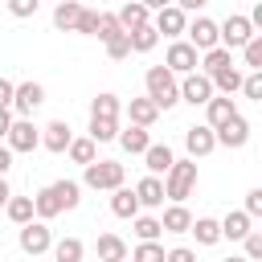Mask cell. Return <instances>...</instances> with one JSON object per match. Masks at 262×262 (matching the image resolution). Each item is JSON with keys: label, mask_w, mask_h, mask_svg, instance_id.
<instances>
[{"label": "cell", "mask_w": 262, "mask_h": 262, "mask_svg": "<svg viewBox=\"0 0 262 262\" xmlns=\"http://www.w3.org/2000/svg\"><path fill=\"white\" fill-rule=\"evenodd\" d=\"M143 86H147V98H151L160 111H172V106L180 102V82H176V74H172L168 66H151V70L143 74Z\"/></svg>", "instance_id": "obj_1"}, {"label": "cell", "mask_w": 262, "mask_h": 262, "mask_svg": "<svg viewBox=\"0 0 262 262\" xmlns=\"http://www.w3.org/2000/svg\"><path fill=\"white\" fill-rule=\"evenodd\" d=\"M123 180H127V168L115 164V160H90V164H82V184L94 188V192H111Z\"/></svg>", "instance_id": "obj_2"}, {"label": "cell", "mask_w": 262, "mask_h": 262, "mask_svg": "<svg viewBox=\"0 0 262 262\" xmlns=\"http://www.w3.org/2000/svg\"><path fill=\"white\" fill-rule=\"evenodd\" d=\"M196 188V160H172L164 172V201H188Z\"/></svg>", "instance_id": "obj_3"}, {"label": "cell", "mask_w": 262, "mask_h": 262, "mask_svg": "<svg viewBox=\"0 0 262 262\" xmlns=\"http://www.w3.org/2000/svg\"><path fill=\"white\" fill-rule=\"evenodd\" d=\"M254 33H258V29L250 25V16H242V12H229V16L217 25V45H225V49L233 53V49H242V45H246Z\"/></svg>", "instance_id": "obj_4"}, {"label": "cell", "mask_w": 262, "mask_h": 262, "mask_svg": "<svg viewBox=\"0 0 262 262\" xmlns=\"http://www.w3.org/2000/svg\"><path fill=\"white\" fill-rule=\"evenodd\" d=\"M16 242H20V250H25L29 258H41V254H49L53 233H49V225H45V221H37V217H33V221H25V225H20V237H16Z\"/></svg>", "instance_id": "obj_5"}, {"label": "cell", "mask_w": 262, "mask_h": 262, "mask_svg": "<svg viewBox=\"0 0 262 262\" xmlns=\"http://www.w3.org/2000/svg\"><path fill=\"white\" fill-rule=\"evenodd\" d=\"M41 102H45V86H41V82H16V86H12V102H8V111H16L20 119H29Z\"/></svg>", "instance_id": "obj_6"}, {"label": "cell", "mask_w": 262, "mask_h": 262, "mask_svg": "<svg viewBox=\"0 0 262 262\" xmlns=\"http://www.w3.org/2000/svg\"><path fill=\"white\" fill-rule=\"evenodd\" d=\"M4 143H8V151H37L41 147V131L33 127V119H12Z\"/></svg>", "instance_id": "obj_7"}, {"label": "cell", "mask_w": 262, "mask_h": 262, "mask_svg": "<svg viewBox=\"0 0 262 262\" xmlns=\"http://www.w3.org/2000/svg\"><path fill=\"white\" fill-rule=\"evenodd\" d=\"M196 61H201V53H196L184 37H176V41L168 45V53H164V66H168L176 78H180V74H192V70H196Z\"/></svg>", "instance_id": "obj_8"}, {"label": "cell", "mask_w": 262, "mask_h": 262, "mask_svg": "<svg viewBox=\"0 0 262 262\" xmlns=\"http://www.w3.org/2000/svg\"><path fill=\"white\" fill-rule=\"evenodd\" d=\"M217 90H213V82L201 74V70H192V74H180V102H192V106H205L209 98H213Z\"/></svg>", "instance_id": "obj_9"}, {"label": "cell", "mask_w": 262, "mask_h": 262, "mask_svg": "<svg viewBox=\"0 0 262 262\" xmlns=\"http://www.w3.org/2000/svg\"><path fill=\"white\" fill-rule=\"evenodd\" d=\"M184 41H188L196 53L213 49V45H217V20H209V16H196V20H188V25H184Z\"/></svg>", "instance_id": "obj_10"}, {"label": "cell", "mask_w": 262, "mask_h": 262, "mask_svg": "<svg viewBox=\"0 0 262 262\" xmlns=\"http://www.w3.org/2000/svg\"><path fill=\"white\" fill-rule=\"evenodd\" d=\"M184 25H188V12H180L176 4H164V8L156 12V20H151V29H156V33H164L168 41L184 37Z\"/></svg>", "instance_id": "obj_11"}, {"label": "cell", "mask_w": 262, "mask_h": 262, "mask_svg": "<svg viewBox=\"0 0 262 262\" xmlns=\"http://www.w3.org/2000/svg\"><path fill=\"white\" fill-rule=\"evenodd\" d=\"M213 135H217V147H246L250 143V123L242 115H233L221 127H213Z\"/></svg>", "instance_id": "obj_12"}, {"label": "cell", "mask_w": 262, "mask_h": 262, "mask_svg": "<svg viewBox=\"0 0 262 262\" xmlns=\"http://www.w3.org/2000/svg\"><path fill=\"white\" fill-rule=\"evenodd\" d=\"M184 147H188V160H201V156H209V151L217 147V135H213V127H209V123H196V127H188V131H184Z\"/></svg>", "instance_id": "obj_13"}, {"label": "cell", "mask_w": 262, "mask_h": 262, "mask_svg": "<svg viewBox=\"0 0 262 262\" xmlns=\"http://www.w3.org/2000/svg\"><path fill=\"white\" fill-rule=\"evenodd\" d=\"M70 139H74V131H70L66 119H53L49 127H41V147H45V151H57V156H61V151L70 147Z\"/></svg>", "instance_id": "obj_14"}, {"label": "cell", "mask_w": 262, "mask_h": 262, "mask_svg": "<svg viewBox=\"0 0 262 262\" xmlns=\"http://www.w3.org/2000/svg\"><path fill=\"white\" fill-rule=\"evenodd\" d=\"M135 201H139V209H160V205H164V180L147 172V176L135 184Z\"/></svg>", "instance_id": "obj_15"}, {"label": "cell", "mask_w": 262, "mask_h": 262, "mask_svg": "<svg viewBox=\"0 0 262 262\" xmlns=\"http://www.w3.org/2000/svg\"><path fill=\"white\" fill-rule=\"evenodd\" d=\"M237 115V102L229 98V94H213L209 102H205V123L209 127H221L225 119H233Z\"/></svg>", "instance_id": "obj_16"}, {"label": "cell", "mask_w": 262, "mask_h": 262, "mask_svg": "<svg viewBox=\"0 0 262 262\" xmlns=\"http://www.w3.org/2000/svg\"><path fill=\"white\" fill-rule=\"evenodd\" d=\"M221 225V237H229V242H242L250 229H254V217L246 213V209H233V213H225V221H217Z\"/></svg>", "instance_id": "obj_17"}, {"label": "cell", "mask_w": 262, "mask_h": 262, "mask_svg": "<svg viewBox=\"0 0 262 262\" xmlns=\"http://www.w3.org/2000/svg\"><path fill=\"white\" fill-rule=\"evenodd\" d=\"M115 139H119V147H123L127 156H143V147L151 143L147 127H135V123H131V127H119V135H115Z\"/></svg>", "instance_id": "obj_18"}, {"label": "cell", "mask_w": 262, "mask_h": 262, "mask_svg": "<svg viewBox=\"0 0 262 262\" xmlns=\"http://www.w3.org/2000/svg\"><path fill=\"white\" fill-rule=\"evenodd\" d=\"M172 160H176V156H172L168 143H147V147H143V164H147L151 176H164V172L172 168Z\"/></svg>", "instance_id": "obj_19"}, {"label": "cell", "mask_w": 262, "mask_h": 262, "mask_svg": "<svg viewBox=\"0 0 262 262\" xmlns=\"http://www.w3.org/2000/svg\"><path fill=\"white\" fill-rule=\"evenodd\" d=\"M160 225H164V233H188V225H192V213L184 209V201H172V205L164 209Z\"/></svg>", "instance_id": "obj_20"}, {"label": "cell", "mask_w": 262, "mask_h": 262, "mask_svg": "<svg viewBox=\"0 0 262 262\" xmlns=\"http://www.w3.org/2000/svg\"><path fill=\"white\" fill-rule=\"evenodd\" d=\"M94 250H98V262H127V242L119 233H98Z\"/></svg>", "instance_id": "obj_21"}, {"label": "cell", "mask_w": 262, "mask_h": 262, "mask_svg": "<svg viewBox=\"0 0 262 262\" xmlns=\"http://www.w3.org/2000/svg\"><path fill=\"white\" fill-rule=\"evenodd\" d=\"M225 66H233V53H229L225 45L205 49V53H201V61H196V70H201L205 78H213V74H217V70H225Z\"/></svg>", "instance_id": "obj_22"}, {"label": "cell", "mask_w": 262, "mask_h": 262, "mask_svg": "<svg viewBox=\"0 0 262 262\" xmlns=\"http://www.w3.org/2000/svg\"><path fill=\"white\" fill-rule=\"evenodd\" d=\"M111 213L115 217H123V221H131L135 213H139V201H135V188H111Z\"/></svg>", "instance_id": "obj_23"}, {"label": "cell", "mask_w": 262, "mask_h": 262, "mask_svg": "<svg viewBox=\"0 0 262 262\" xmlns=\"http://www.w3.org/2000/svg\"><path fill=\"white\" fill-rule=\"evenodd\" d=\"M78 12H82V0H57V8H53V29H57V33H74Z\"/></svg>", "instance_id": "obj_24"}, {"label": "cell", "mask_w": 262, "mask_h": 262, "mask_svg": "<svg viewBox=\"0 0 262 262\" xmlns=\"http://www.w3.org/2000/svg\"><path fill=\"white\" fill-rule=\"evenodd\" d=\"M127 115H131V123H135V127H151V123L160 119V106L143 94V98H131V102H127Z\"/></svg>", "instance_id": "obj_25"}, {"label": "cell", "mask_w": 262, "mask_h": 262, "mask_svg": "<svg viewBox=\"0 0 262 262\" xmlns=\"http://www.w3.org/2000/svg\"><path fill=\"white\" fill-rule=\"evenodd\" d=\"M57 213H61V201H57V192L45 184V188L33 196V217H37V221H53Z\"/></svg>", "instance_id": "obj_26"}, {"label": "cell", "mask_w": 262, "mask_h": 262, "mask_svg": "<svg viewBox=\"0 0 262 262\" xmlns=\"http://www.w3.org/2000/svg\"><path fill=\"white\" fill-rule=\"evenodd\" d=\"M188 233L196 237V246H217V242H221V225H217L213 217H192Z\"/></svg>", "instance_id": "obj_27"}, {"label": "cell", "mask_w": 262, "mask_h": 262, "mask_svg": "<svg viewBox=\"0 0 262 262\" xmlns=\"http://www.w3.org/2000/svg\"><path fill=\"white\" fill-rule=\"evenodd\" d=\"M115 16H119V25H123V33H131V29H139V25H147V20H151V12H147V8L139 4V0H131V4H123V8L115 12Z\"/></svg>", "instance_id": "obj_28"}, {"label": "cell", "mask_w": 262, "mask_h": 262, "mask_svg": "<svg viewBox=\"0 0 262 262\" xmlns=\"http://www.w3.org/2000/svg\"><path fill=\"white\" fill-rule=\"evenodd\" d=\"M127 41H131V53H151V49L160 45V33H156V29H151V20H147V25L131 29V33H127Z\"/></svg>", "instance_id": "obj_29"}, {"label": "cell", "mask_w": 262, "mask_h": 262, "mask_svg": "<svg viewBox=\"0 0 262 262\" xmlns=\"http://www.w3.org/2000/svg\"><path fill=\"white\" fill-rule=\"evenodd\" d=\"M49 250H53V262H82V258H86L82 237H61V242H53Z\"/></svg>", "instance_id": "obj_30"}, {"label": "cell", "mask_w": 262, "mask_h": 262, "mask_svg": "<svg viewBox=\"0 0 262 262\" xmlns=\"http://www.w3.org/2000/svg\"><path fill=\"white\" fill-rule=\"evenodd\" d=\"M49 188L57 192V201H61V213H66V209H78V205H82V184H78V180H53Z\"/></svg>", "instance_id": "obj_31"}, {"label": "cell", "mask_w": 262, "mask_h": 262, "mask_svg": "<svg viewBox=\"0 0 262 262\" xmlns=\"http://www.w3.org/2000/svg\"><path fill=\"white\" fill-rule=\"evenodd\" d=\"M66 156H70L74 164H90V160H98V143H94L90 135H82V139H70Z\"/></svg>", "instance_id": "obj_32"}, {"label": "cell", "mask_w": 262, "mask_h": 262, "mask_svg": "<svg viewBox=\"0 0 262 262\" xmlns=\"http://www.w3.org/2000/svg\"><path fill=\"white\" fill-rule=\"evenodd\" d=\"M4 213H8V221H16V225H25V221H33V196H8L4 201Z\"/></svg>", "instance_id": "obj_33"}, {"label": "cell", "mask_w": 262, "mask_h": 262, "mask_svg": "<svg viewBox=\"0 0 262 262\" xmlns=\"http://www.w3.org/2000/svg\"><path fill=\"white\" fill-rule=\"evenodd\" d=\"M94 143H111L115 135H119V119H98V115H90V131H86Z\"/></svg>", "instance_id": "obj_34"}, {"label": "cell", "mask_w": 262, "mask_h": 262, "mask_svg": "<svg viewBox=\"0 0 262 262\" xmlns=\"http://www.w3.org/2000/svg\"><path fill=\"white\" fill-rule=\"evenodd\" d=\"M209 82H213V90H221V94H233V90L242 86V74H237V66H225V70H217Z\"/></svg>", "instance_id": "obj_35"}, {"label": "cell", "mask_w": 262, "mask_h": 262, "mask_svg": "<svg viewBox=\"0 0 262 262\" xmlns=\"http://www.w3.org/2000/svg\"><path fill=\"white\" fill-rule=\"evenodd\" d=\"M119 111H123L119 94H98V98L90 102V115H98V119H119Z\"/></svg>", "instance_id": "obj_36"}, {"label": "cell", "mask_w": 262, "mask_h": 262, "mask_svg": "<svg viewBox=\"0 0 262 262\" xmlns=\"http://www.w3.org/2000/svg\"><path fill=\"white\" fill-rule=\"evenodd\" d=\"M131 221H135V237H139V242H156V237L164 233V225H160V217H139V213H135Z\"/></svg>", "instance_id": "obj_37"}, {"label": "cell", "mask_w": 262, "mask_h": 262, "mask_svg": "<svg viewBox=\"0 0 262 262\" xmlns=\"http://www.w3.org/2000/svg\"><path fill=\"white\" fill-rule=\"evenodd\" d=\"M131 262H164V246L160 242H139L135 250H127Z\"/></svg>", "instance_id": "obj_38"}, {"label": "cell", "mask_w": 262, "mask_h": 262, "mask_svg": "<svg viewBox=\"0 0 262 262\" xmlns=\"http://www.w3.org/2000/svg\"><path fill=\"white\" fill-rule=\"evenodd\" d=\"M115 33H123V25H119V16H115V12H98V25H94V37H98V41H111Z\"/></svg>", "instance_id": "obj_39"}, {"label": "cell", "mask_w": 262, "mask_h": 262, "mask_svg": "<svg viewBox=\"0 0 262 262\" xmlns=\"http://www.w3.org/2000/svg\"><path fill=\"white\" fill-rule=\"evenodd\" d=\"M242 61H246L250 70H262V33H254V37L242 45Z\"/></svg>", "instance_id": "obj_40"}, {"label": "cell", "mask_w": 262, "mask_h": 262, "mask_svg": "<svg viewBox=\"0 0 262 262\" xmlns=\"http://www.w3.org/2000/svg\"><path fill=\"white\" fill-rule=\"evenodd\" d=\"M250 102H262V70H250V74H242V86H237Z\"/></svg>", "instance_id": "obj_41"}, {"label": "cell", "mask_w": 262, "mask_h": 262, "mask_svg": "<svg viewBox=\"0 0 262 262\" xmlns=\"http://www.w3.org/2000/svg\"><path fill=\"white\" fill-rule=\"evenodd\" d=\"M106 45V57H115V61H123V57H131V41H127V33H115L111 41H102Z\"/></svg>", "instance_id": "obj_42"}, {"label": "cell", "mask_w": 262, "mask_h": 262, "mask_svg": "<svg viewBox=\"0 0 262 262\" xmlns=\"http://www.w3.org/2000/svg\"><path fill=\"white\" fill-rule=\"evenodd\" d=\"M242 250H246L242 258H250V262H258V258H262V229H250V233L242 237Z\"/></svg>", "instance_id": "obj_43"}, {"label": "cell", "mask_w": 262, "mask_h": 262, "mask_svg": "<svg viewBox=\"0 0 262 262\" xmlns=\"http://www.w3.org/2000/svg\"><path fill=\"white\" fill-rule=\"evenodd\" d=\"M94 25H98V12H94V8H82V12H78V25H74V33H82V37H94Z\"/></svg>", "instance_id": "obj_44"}, {"label": "cell", "mask_w": 262, "mask_h": 262, "mask_svg": "<svg viewBox=\"0 0 262 262\" xmlns=\"http://www.w3.org/2000/svg\"><path fill=\"white\" fill-rule=\"evenodd\" d=\"M4 4H8V12L20 16V20H25V16H37V8H41V0H4Z\"/></svg>", "instance_id": "obj_45"}, {"label": "cell", "mask_w": 262, "mask_h": 262, "mask_svg": "<svg viewBox=\"0 0 262 262\" xmlns=\"http://www.w3.org/2000/svg\"><path fill=\"white\" fill-rule=\"evenodd\" d=\"M164 262H196V254L188 246H172V250H164Z\"/></svg>", "instance_id": "obj_46"}, {"label": "cell", "mask_w": 262, "mask_h": 262, "mask_svg": "<svg viewBox=\"0 0 262 262\" xmlns=\"http://www.w3.org/2000/svg\"><path fill=\"white\" fill-rule=\"evenodd\" d=\"M246 213L250 217H262V188H250L246 192Z\"/></svg>", "instance_id": "obj_47"}, {"label": "cell", "mask_w": 262, "mask_h": 262, "mask_svg": "<svg viewBox=\"0 0 262 262\" xmlns=\"http://www.w3.org/2000/svg\"><path fill=\"white\" fill-rule=\"evenodd\" d=\"M172 4H176L180 12H201V8L209 4V0H172Z\"/></svg>", "instance_id": "obj_48"}, {"label": "cell", "mask_w": 262, "mask_h": 262, "mask_svg": "<svg viewBox=\"0 0 262 262\" xmlns=\"http://www.w3.org/2000/svg\"><path fill=\"white\" fill-rule=\"evenodd\" d=\"M12 86H16V82L0 78V106H8V102H12Z\"/></svg>", "instance_id": "obj_49"}, {"label": "cell", "mask_w": 262, "mask_h": 262, "mask_svg": "<svg viewBox=\"0 0 262 262\" xmlns=\"http://www.w3.org/2000/svg\"><path fill=\"white\" fill-rule=\"evenodd\" d=\"M8 168H12V151L8 143H0V176H8Z\"/></svg>", "instance_id": "obj_50"}, {"label": "cell", "mask_w": 262, "mask_h": 262, "mask_svg": "<svg viewBox=\"0 0 262 262\" xmlns=\"http://www.w3.org/2000/svg\"><path fill=\"white\" fill-rule=\"evenodd\" d=\"M8 123H12V111L0 106V143H4V135H8Z\"/></svg>", "instance_id": "obj_51"}, {"label": "cell", "mask_w": 262, "mask_h": 262, "mask_svg": "<svg viewBox=\"0 0 262 262\" xmlns=\"http://www.w3.org/2000/svg\"><path fill=\"white\" fill-rule=\"evenodd\" d=\"M139 4H143L147 12H160V8H164V4H172V0H139Z\"/></svg>", "instance_id": "obj_52"}, {"label": "cell", "mask_w": 262, "mask_h": 262, "mask_svg": "<svg viewBox=\"0 0 262 262\" xmlns=\"http://www.w3.org/2000/svg\"><path fill=\"white\" fill-rule=\"evenodd\" d=\"M8 196H12V188H8V180L0 176V209H4V201H8Z\"/></svg>", "instance_id": "obj_53"}, {"label": "cell", "mask_w": 262, "mask_h": 262, "mask_svg": "<svg viewBox=\"0 0 262 262\" xmlns=\"http://www.w3.org/2000/svg\"><path fill=\"white\" fill-rule=\"evenodd\" d=\"M225 262H250V258H242V254H229V258H225Z\"/></svg>", "instance_id": "obj_54"}]
</instances>
